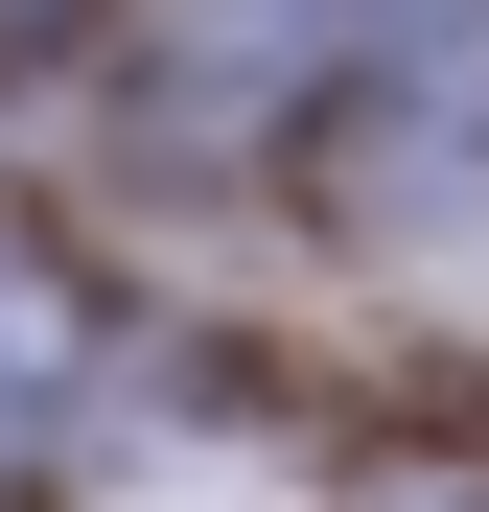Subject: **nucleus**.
<instances>
[{
	"label": "nucleus",
	"instance_id": "obj_1",
	"mask_svg": "<svg viewBox=\"0 0 489 512\" xmlns=\"http://www.w3.org/2000/svg\"><path fill=\"white\" fill-rule=\"evenodd\" d=\"M350 140L396 233L489 210V0H350Z\"/></svg>",
	"mask_w": 489,
	"mask_h": 512
},
{
	"label": "nucleus",
	"instance_id": "obj_2",
	"mask_svg": "<svg viewBox=\"0 0 489 512\" xmlns=\"http://www.w3.org/2000/svg\"><path fill=\"white\" fill-rule=\"evenodd\" d=\"M47 373H70V303H47V256H0V419H24Z\"/></svg>",
	"mask_w": 489,
	"mask_h": 512
}]
</instances>
